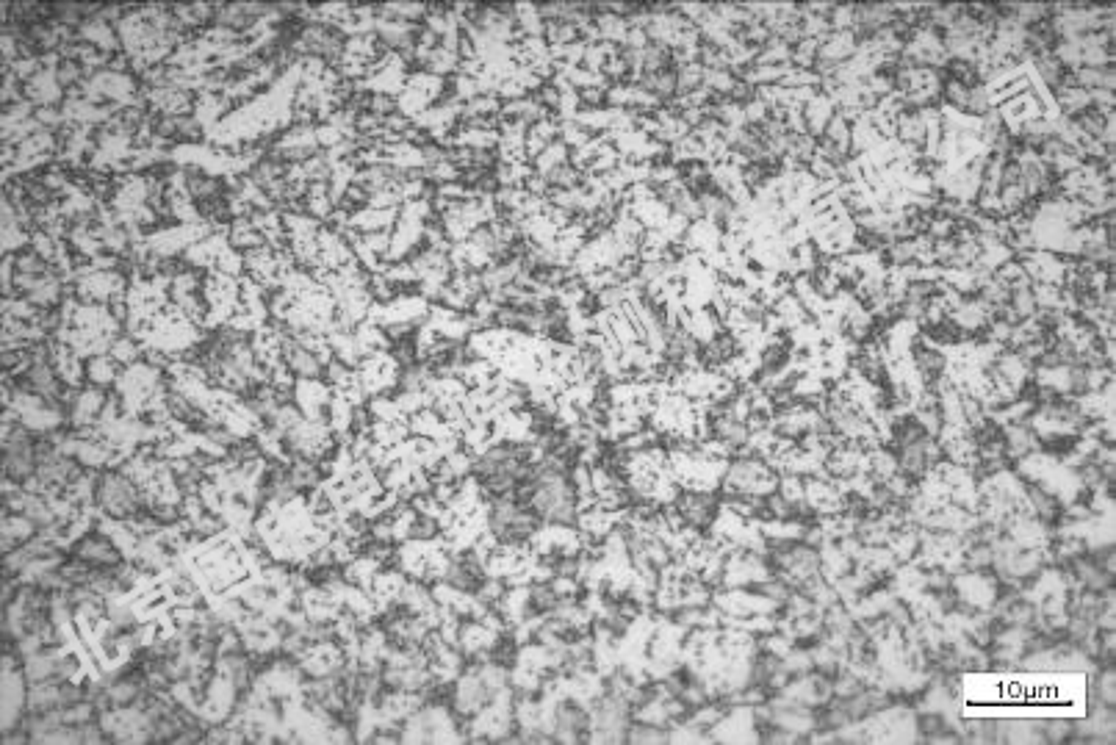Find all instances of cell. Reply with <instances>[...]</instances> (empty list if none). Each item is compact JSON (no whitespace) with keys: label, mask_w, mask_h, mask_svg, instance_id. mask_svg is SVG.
<instances>
[{"label":"cell","mask_w":1116,"mask_h":745,"mask_svg":"<svg viewBox=\"0 0 1116 745\" xmlns=\"http://www.w3.org/2000/svg\"><path fill=\"white\" fill-rule=\"evenodd\" d=\"M97 505L108 518L128 521L139 513L144 499L139 485L131 477H125L122 471H108L100 477V485H97Z\"/></svg>","instance_id":"obj_1"},{"label":"cell","mask_w":1116,"mask_h":745,"mask_svg":"<svg viewBox=\"0 0 1116 745\" xmlns=\"http://www.w3.org/2000/svg\"><path fill=\"white\" fill-rule=\"evenodd\" d=\"M36 524L23 513H9L3 516V554L14 552L17 546H23L34 538Z\"/></svg>","instance_id":"obj_13"},{"label":"cell","mask_w":1116,"mask_h":745,"mask_svg":"<svg viewBox=\"0 0 1116 745\" xmlns=\"http://www.w3.org/2000/svg\"><path fill=\"white\" fill-rule=\"evenodd\" d=\"M111 355L120 361V366H133V363H139L142 349H139V344H136L133 338H117V341L111 344Z\"/></svg>","instance_id":"obj_15"},{"label":"cell","mask_w":1116,"mask_h":745,"mask_svg":"<svg viewBox=\"0 0 1116 745\" xmlns=\"http://www.w3.org/2000/svg\"><path fill=\"white\" fill-rule=\"evenodd\" d=\"M283 361L300 380H316L324 369V363L313 355L311 349L291 336H283Z\"/></svg>","instance_id":"obj_10"},{"label":"cell","mask_w":1116,"mask_h":745,"mask_svg":"<svg viewBox=\"0 0 1116 745\" xmlns=\"http://www.w3.org/2000/svg\"><path fill=\"white\" fill-rule=\"evenodd\" d=\"M78 560L95 565V568H117L120 565V549L117 543L108 541V535H84L75 543Z\"/></svg>","instance_id":"obj_9"},{"label":"cell","mask_w":1116,"mask_h":745,"mask_svg":"<svg viewBox=\"0 0 1116 745\" xmlns=\"http://www.w3.org/2000/svg\"><path fill=\"white\" fill-rule=\"evenodd\" d=\"M81 95L86 100H111V106H125V103H136V84H133L131 75L117 73V70H100V73L89 75L84 84H81Z\"/></svg>","instance_id":"obj_4"},{"label":"cell","mask_w":1116,"mask_h":745,"mask_svg":"<svg viewBox=\"0 0 1116 745\" xmlns=\"http://www.w3.org/2000/svg\"><path fill=\"white\" fill-rule=\"evenodd\" d=\"M294 402H297V408L302 410L305 419L324 421L327 419V410L333 405V394L319 380H297V385H294Z\"/></svg>","instance_id":"obj_7"},{"label":"cell","mask_w":1116,"mask_h":745,"mask_svg":"<svg viewBox=\"0 0 1116 745\" xmlns=\"http://www.w3.org/2000/svg\"><path fill=\"white\" fill-rule=\"evenodd\" d=\"M25 682L28 679H25V671H20L17 657L3 654V718H0L3 734L14 732V726L23 718L25 704H28V690H25L28 685Z\"/></svg>","instance_id":"obj_3"},{"label":"cell","mask_w":1116,"mask_h":745,"mask_svg":"<svg viewBox=\"0 0 1116 745\" xmlns=\"http://www.w3.org/2000/svg\"><path fill=\"white\" fill-rule=\"evenodd\" d=\"M42 59H45V67L34 78L25 81L23 95L28 97V103H34L36 109H50L64 95V86L59 81V64L64 59H61L59 53H45Z\"/></svg>","instance_id":"obj_5"},{"label":"cell","mask_w":1116,"mask_h":745,"mask_svg":"<svg viewBox=\"0 0 1116 745\" xmlns=\"http://www.w3.org/2000/svg\"><path fill=\"white\" fill-rule=\"evenodd\" d=\"M106 402L108 397L100 391V388H86V391H81V394H75V402H72L70 408L72 424H75L78 430L95 427L97 419H100V413H103V408H106Z\"/></svg>","instance_id":"obj_11"},{"label":"cell","mask_w":1116,"mask_h":745,"mask_svg":"<svg viewBox=\"0 0 1116 745\" xmlns=\"http://www.w3.org/2000/svg\"><path fill=\"white\" fill-rule=\"evenodd\" d=\"M78 37L84 39L86 45H92V48L108 53V56H111L114 50L120 48V39H117L114 28L108 25V20L103 17V14L86 17L84 23L78 25Z\"/></svg>","instance_id":"obj_12"},{"label":"cell","mask_w":1116,"mask_h":745,"mask_svg":"<svg viewBox=\"0 0 1116 745\" xmlns=\"http://www.w3.org/2000/svg\"><path fill=\"white\" fill-rule=\"evenodd\" d=\"M3 402L17 413V419L28 433H53L64 421V410L56 402H48L34 391H6L3 388Z\"/></svg>","instance_id":"obj_2"},{"label":"cell","mask_w":1116,"mask_h":745,"mask_svg":"<svg viewBox=\"0 0 1116 745\" xmlns=\"http://www.w3.org/2000/svg\"><path fill=\"white\" fill-rule=\"evenodd\" d=\"M78 297L86 302H95V305H114V302L128 300V286H125V277L117 272H86L78 277Z\"/></svg>","instance_id":"obj_6"},{"label":"cell","mask_w":1116,"mask_h":745,"mask_svg":"<svg viewBox=\"0 0 1116 745\" xmlns=\"http://www.w3.org/2000/svg\"><path fill=\"white\" fill-rule=\"evenodd\" d=\"M341 662H344V649L333 646L330 640L311 643V646L300 654V668L305 673L316 676V679H322V676H333V673L341 671Z\"/></svg>","instance_id":"obj_8"},{"label":"cell","mask_w":1116,"mask_h":745,"mask_svg":"<svg viewBox=\"0 0 1116 745\" xmlns=\"http://www.w3.org/2000/svg\"><path fill=\"white\" fill-rule=\"evenodd\" d=\"M86 377L92 385H108L117 383L120 377V361L106 352V355H95V358H86Z\"/></svg>","instance_id":"obj_14"}]
</instances>
